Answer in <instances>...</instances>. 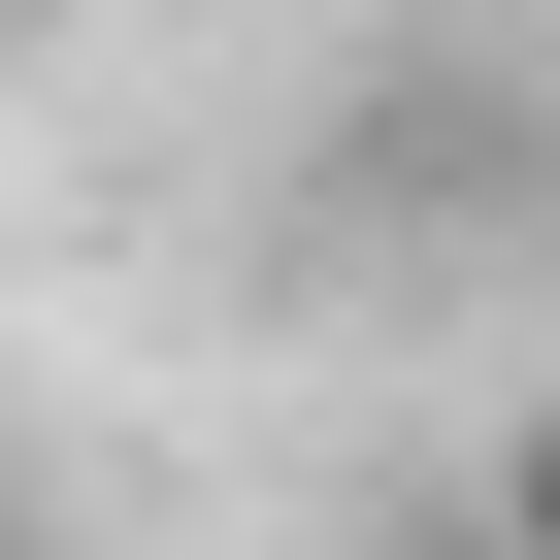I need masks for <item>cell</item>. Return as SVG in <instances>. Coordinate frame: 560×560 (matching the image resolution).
<instances>
[{
    "instance_id": "1",
    "label": "cell",
    "mask_w": 560,
    "mask_h": 560,
    "mask_svg": "<svg viewBox=\"0 0 560 560\" xmlns=\"http://www.w3.org/2000/svg\"><path fill=\"white\" fill-rule=\"evenodd\" d=\"M462 560H560V396L494 429V494H462Z\"/></svg>"
}]
</instances>
